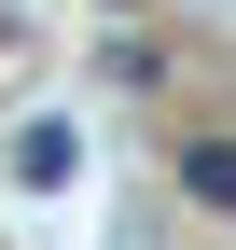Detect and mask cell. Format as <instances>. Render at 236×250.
<instances>
[{"mask_svg":"<svg viewBox=\"0 0 236 250\" xmlns=\"http://www.w3.org/2000/svg\"><path fill=\"white\" fill-rule=\"evenodd\" d=\"M181 195H195V208H236V139H222V125L181 139Z\"/></svg>","mask_w":236,"mask_h":250,"instance_id":"2","label":"cell"},{"mask_svg":"<svg viewBox=\"0 0 236 250\" xmlns=\"http://www.w3.org/2000/svg\"><path fill=\"white\" fill-rule=\"evenodd\" d=\"M0 181H14V195H70L83 181V125L70 111H28L14 139H0Z\"/></svg>","mask_w":236,"mask_h":250,"instance_id":"1","label":"cell"}]
</instances>
